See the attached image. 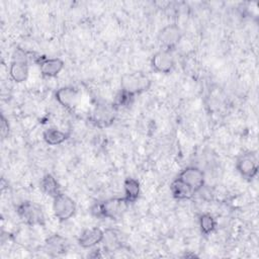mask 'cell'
<instances>
[{"label":"cell","mask_w":259,"mask_h":259,"mask_svg":"<svg viewBox=\"0 0 259 259\" xmlns=\"http://www.w3.org/2000/svg\"><path fill=\"white\" fill-rule=\"evenodd\" d=\"M130 203L124 197H110L102 201H97L91 206V213L99 219L116 221L127 210Z\"/></svg>","instance_id":"obj_1"},{"label":"cell","mask_w":259,"mask_h":259,"mask_svg":"<svg viewBox=\"0 0 259 259\" xmlns=\"http://www.w3.org/2000/svg\"><path fill=\"white\" fill-rule=\"evenodd\" d=\"M151 79L142 72L125 73L120 78V90L133 95L146 92L151 87Z\"/></svg>","instance_id":"obj_2"},{"label":"cell","mask_w":259,"mask_h":259,"mask_svg":"<svg viewBox=\"0 0 259 259\" xmlns=\"http://www.w3.org/2000/svg\"><path fill=\"white\" fill-rule=\"evenodd\" d=\"M16 213L20 220L27 226H45L46 218L41 206L38 204L25 200L17 204Z\"/></svg>","instance_id":"obj_3"},{"label":"cell","mask_w":259,"mask_h":259,"mask_svg":"<svg viewBox=\"0 0 259 259\" xmlns=\"http://www.w3.org/2000/svg\"><path fill=\"white\" fill-rule=\"evenodd\" d=\"M116 112L117 108L113 105V103H100L95 105V107L92 109L89 115V120L98 127H107L114 122Z\"/></svg>","instance_id":"obj_4"},{"label":"cell","mask_w":259,"mask_h":259,"mask_svg":"<svg viewBox=\"0 0 259 259\" xmlns=\"http://www.w3.org/2000/svg\"><path fill=\"white\" fill-rule=\"evenodd\" d=\"M76 202L68 194L61 192L53 198V211L55 217L60 222H65L71 219L76 212Z\"/></svg>","instance_id":"obj_5"},{"label":"cell","mask_w":259,"mask_h":259,"mask_svg":"<svg viewBox=\"0 0 259 259\" xmlns=\"http://www.w3.org/2000/svg\"><path fill=\"white\" fill-rule=\"evenodd\" d=\"M182 30L176 23H170L162 27L158 33V41L166 51H173L179 45L182 38Z\"/></svg>","instance_id":"obj_6"},{"label":"cell","mask_w":259,"mask_h":259,"mask_svg":"<svg viewBox=\"0 0 259 259\" xmlns=\"http://www.w3.org/2000/svg\"><path fill=\"white\" fill-rule=\"evenodd\" d=\"M236 169L246 180H252L258 173L257 157L252 152H244L236 159Z\"/></svg>","instance_id":"obj_7"},{"label":"cell","mask_w":259,"mask_h":259,"mask_svg":"<svg viewBox=\"0 0 259 259\" xmlns=\"http://www.w3.org/2000/svg\"><path fill=\"white\" fill-rule=\"evenodd\" d=\"M178 178L183 181L187 186H189L192 191L198 192L204 186V173L197 167L189 166L184 168L178 175Z\"/></svg>","instance_id":"obj_8"},{"label":"cell","mask_w":259,"mask_h":259,"mask_svg":"<svg viewBox=\"0 0 259 259\" xmlns=\"http://www.w3.org/2000/svg\"><path fill=\"white\" fill-rule=\"evenodd\" d=\"M150 64L155 72L160 74H169L175 67V60L171 52L162 49L152 56Z\"/></svg>","instance_id":"obj_9"},{"label":"cell","mask_w":259,"mask_h":259,"mask_svg":"<svg viewBox=\"0 0 259 259\" xmlns=\"http://www.w3.org/2000/svg\"><path fill=\"white\" fill-rule=\"evenodd\" d=\"M44 77L54 78L57 77L64 69L65 63L60 58H49L46 56H38L34 61Z\"/></svg>","instance_id":"obj_10"},{"label":"cell","mask_w":259,"mask_h":259,"mask_svg":"<svg viewBox=\"0 0 259 259\" xmlns=\"http://www.w3.org/2000/svg\"><path fill=\"white\" fill-rule=\"evenodd\" d=\"M55 99L66 109H73L79 99V91L72 86L60 87L55 92Z\"/></svg>","instance_id":"obj_11"},{"label":"cell","mask_w":259,"mask_h":259,"mask_svg":"<svg viewBox=\"0 0 259 259\" xmlns=\"http://www.w3.org/2000/svg\"><path fill=\"white\" fill-rule=\"evenodd\" d=\"M44 248L49 255L56 257L65 254L68 251L69 242L65 237L59 234H53L45 240Z\"/></svg>","instance_id":"obj_12"},{"label":"cell","mask_w":259,"mask_h":259,"mask_svg":"<svg viewBox=\"0 0 259 259\" xmlns=\"http://www.w3.org/2000/svg\"><path fill=\"white\" fill-rule=\"evenodd\" d=\"M103 231L97 227L84 229L78 237V245L84 249H91L102 242Z\"/></svg>","instance_id":"obj_13"},{"label":"cell","mask_w":259,"mask_h":259,"mask_svg":"<svg viewBox=\"0 0 259 259\" xmlns=\"http://www.w3.org/2000/svg\"><path fill=\"white\" fill-rule=\"evenodd\" d=\"M101 243L103 244V249L106 252L119 251L124 247L120 234L114 229H106L103 231V239Z\"/></svg>","instance_id":"obj_14"},{"label":"cell","mask_w":259,"mask_h":259,"mask_svg":"<svg viewBox=\"0 0 259 259\" xmlns=\"http://www.w3.org/2000/svg\"><path fill=\"white\" fill-rule=\"evenodd\" d=\"M29 74L28 62L11 61L9 66V76L16 83H22L27 80Z\"/></svg>","instance_id":"obj_15"},{"label":"cell","mask_w":259,"mask_h":259,"mask_svg":"<svg viewBox=\"0 0 259 259\" xmlns=\"http://www.w3.org/2000/svg\"><path fill=\"white\" fill-rule=\"evenodd\" d=\"M123 194L124 199L130 204L136 202L141 194L140 182L133 177H126L123 181Z\"/></svg>","instance_id":"obj_16"},{"label":"cell","mask_w":259,"mask_h":259,"mask_svg":"<svg viewBox=\"0 0 259 259\" xmlns=\"http://www.w3.org/2000/svg\"><path fill=\"white\" fill-rule=\"evenodd\" d=\"M170 192L172 196L177 200L190 199L194 195L192 189L189 186H187L183 181H181L178 177L171 182Z\"/></svg>","instance_id":"obj_17"},{"label":"cell","mask_w":259,"mask_h":259,"mask_svg":"<svg viewBox=\"0 0 259 259\" xmlns=\"http://www.w3.org/2000/svg\"><path fill=\"white\" fill-rule=\"evenodd\" d=\"M70 135L57 127H48L42 133L44 141L50 146H59L69 139Z\"/></svg>","instance_id":"obj_18"},{"label":"cell","mask_w":259,"mask_h":259,"mask_svg":"<svg viewBox=\"0 0 259 259\" xmlns=\"http://www.w3.org/2000/svg\"><path fill=\"white\" fill-rule=\"evenodd\" d=\"M40 188L47 195L52 198L56 197L62 192L60 183L58 182L57 178H55V176L51 173L44 175V177L40 179Z\"/></svg>","instance_id":"obj_19"},{"label":"cell","mask_w":259,"mask_h":259,"mask_svg":"<svg viewBox=\"0 0 259 259\" xmlns=\"http://www.w3.org/2000/svg\"><path fill=\"white\" fill-rule=\"evenodd\" d=\"M198 224H199L200 232L204 236L210 235L211 233L214 232V230L217 228V221H215L214 217L208 212H204L199 215Z\"/></svg>","instance_id":"obj_20"},{"label":"cell","mask_w":259,"mask_h":259,"mask_svg":"<svg viewBox=\"0 0 259 259\" xmlns=\"http://www.w3.org/2000/svg\"><path fill=\"white\" fill-rule=\"evenodd\" d=\"M134 98H135V96H133V95H131V94L120 90L116 94V96L114 98V101L112 103H113V105L117 109L120 108V107H127V106H130L133 103Z\"/></svg>","instance_id":"obj_21"},{"label":"cell","mask_w":259,"mask_h":259,"mask_svg":"<svg viewBox=\"0 0 259 259\" xmlns=\"http://www.w3.org/2000/svg\"><path fill=\"white\" fill-rule=\"evenodd\" d=\"M10 133V124L8 122V119L1 114V122H0V134H1V138L2 140L6 139L9 136Z\"/></svg>","instance_id":"obj_22"}]
</instances>
